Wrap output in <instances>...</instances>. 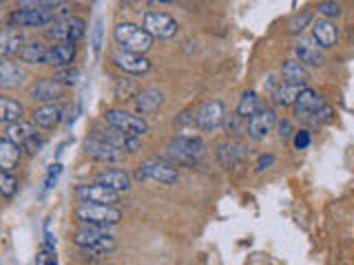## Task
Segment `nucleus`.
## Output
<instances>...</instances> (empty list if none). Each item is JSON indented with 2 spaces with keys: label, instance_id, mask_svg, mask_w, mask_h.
I'll return each instance as SVG.
<instances>
[{
  "label": "nucleus",
  "instance_id": "nucleus-37",
  "mask_svg": "<svg viewBox=\"0 0 354 265\" xmlns=\"http://www.w3.org/2000/svg\"><path fill=\"white\" fill-rule=\"evenodd\" d=\"M310 20H313V14H310V11H304V14H297V16L290 20V25H288V31H290V33H301V31L310 25Z\"/></svg>",
  "mask_w": 354,
  "mask_h": 265
},
{
  "label": "nucleus",
  "instance_id": "nucleus-27",
  "mask_svg": "<svg viewBox=\"0 0 354 265\" xmlns=\"http://www.w3.org/2000/svg\"><path fill=\"white\" fill-rule=\"evenodd\" d=\"M304 84H295V82H286L281 80L279 84L274 86V91H272V97H274V104H279V106H292L295 104V99L297 95L304 91Z\"/></svg>",
  "mask_w": 354,
  "mask_h": 265
},
{
  "label": "nucleus",
  "instance_id": "nucleus-19",
  "mask_svg": "<svg viewBox=\"0 0 354 265\" xmlns=\"http://www.w3.org/2000/svg\"><path fill=\"white\" fill-rule=\"evenodd\" d=\"M75 60V44L73 42H58L47 49L44 55V64L53 66V69H66Z\"/></svg>",
  "mask_w": 354,
  "mask_h": 265
},
{
  "label": "nucleus",
  "instance_id": "nucleus-4",
  "mask_svg": "<svg viewBox=\"0 0 354 265\" xmlns=\"http://www.w3.org/2000/svg\"><path fill=\"white\" fill-rule=\"evenodd\" d=\"M113 38L122 49L131 53H147L153 47L151 33L140 25H133V22H120L113 29Z\"/></svg>",
  "mask_w": 354,
  "mask_h": 265
},
{
  "label": "nucleus",
  "instance_id": "nucleus-1",
  "mask_svg": "<svg viewBox=\"0 0 354 265\" xmlns=\"http://www.w3.org/2000/svg\"><path fill=\"white\" fill-rule=\"evenodd\" d=\"M206 155V144L202 137L197 135H177L173 137L164 148L166 161H171L173 166H195L202 161Z\"/></svg>",
  "mask_w": 354,
  "mask_h": 265
},
{
  "label": "nucleus",
  "instance_id": "nucleus-39",
  "mask_svg": "<svg viewBox=\"0 0 354 265\" xmlns=\"http://www.w3.org/2000/svg\"><path fill=\"white\" fill-rule=\"evenodd\" d=\"M77 77H80V71H77V69H69V66H66V69H60L58 71L55 80H58L60 84H75Z\"/></svg>",
  "mask_w": 354,
  "mask_h": 265
},
{
  "label": "nucleus",
  "instance_id": "nucleus-45",
  "mask_svg": "<svg viewBox=\"0 0 354 265\" xmlns=\"http://www.w3.org/2000/svg\"><path fill=\"white\" fill-rule=\"evenodd\" d=\"M158 3H173V0H158Z\"/></svg>",
  "mask_w": 354,
  "mask_h": 265
},
{
  "label": "nucleus",
  "instance_id": "nucleus-14",
  "mask_svg": "<svg viewBox=\"0 0 354 265\" xmlns=\"http://www.w3.org/2000/svg\"><path fill=\"white\" fill-rule=\"evenodd\" d=\"M111 58H113L118 69L133 73V75H142V73H147L151 69V60L144 58L142 53H131V51L120 49V51H115L113 55H111Z\"/></svg>",
  "mask_w": 354,
  "mask_h": 265
},
{
  "label": "nucleus",
  "instance_id": "nucleus-6",
  "mask_svg": "<svg viewBox=\"0 0 354 265\" xmlns=\"http://www.w3.org/2000/svg\"><path fill=\"white\" fill-rule=\"evenodd\" d=\"M104 119H106L109 126L127 132V135H131V137H142L144 132L149 130V124L142 117L127 113V110H122V108H109L104 113Z\"/></svg>",
  "mask_w": 354,
  "mask_h": 265
},
{
  "label": "nucleus",
  "instance_id": "nucleus-46",
  "mask_svg": "<svg viewBox=\"0 0 354 265\" xmlns=\"http://www.w3.org/2000/svg\"><path fill=\"white\" fill-rule=\"evenodd\" d=\"M0 3H5V0H0Z\"/></svg>",
  "mask_w": 354,
  "mask_h": 265
},
{
  "label": "nucleus",
  "instance_id": "nucleus-12",
  "mask_svg": "<svg viewBox=\"0 0 354 265\" xmlns=\"http://www.w3.org/2000/svg\"><path fill=\"white\" fill-rule=\"evenodd\" d=\"M138 177L142 179V177H147V179H153V181H160V184H177V179H180V175H177V168L166 159H149L144 161L140 166V173Z\"/></svg>",
  "mask_w": 354,
  "mask_h": 265
},
{
  "label": "nucleus",
  "instance_id": "nucleus-29",
  "mask_svg": "<svg viewBox=\"0 0 354 265\" xmlns=\"http://www.w3.org/2000/svg\"><path fill=\"white\" fill-rule=\"evenodd\" d=\"M25 108L14 97H5L0 95V124H14V121L22 119Z\"/></svg>",
  "mask_w": 354,
  "mask_h": 265
},
{
  "label": "nucleus",
  "instance_id": "nucleus-44",
  "mask_svg": "<svg viewBox=\"0 0 354 265\" xmlns=\"http://www.w3.org/2000/svg\"><path fill=\"white\" fill-rule=\"evenodd\" d=\"M272 164H274V157H272V155H261L259 161H257V173L266 170V168H268V166H272Z\"/></svg>",
  "mask_w": 354,
  "mask_h": 265
},
{
  "label": "nucleus",
  "instance_id": "nucleus-21",
  "mask_svg": "<svg viewBox=\"0 0 354 265\" xmlns=\"http://www.w3.org/2000/svg\"><path fill=\"white\" fill-rule=\"evenodd\" d=\"M29 93L33 99H38V102L51 104L62 95V84L55 80V77H47V80H38L36 84H33Z\"/></svg>",
  "mask_w": 354,
  "mask_h": 265
},
{
  "label": "nucleus",
  "instance_id": "nucleus-30",
  "mask_svg": "<svg viewBox=\"0 0 354 265\" xmlns=\"http://www.w3.org/2000/svg\"><path fill=\"white\" fill-rule=\"evenodd\" d=\"M20 161V146H16L14 141L3 137L0 139V168L3 170H14Z\"/></svg>",
  "mask_w": 354,
  "mask_h": 265
},
{
  "label": "nucleus",
  "instance_id": "nucleus-36",
  "mask_svg": "<svg viewBox=\"0 0 354 265\" xmlns=\"http://www.w3.org/2000/svg\"><path fill=\"white\" fill-rule=\"evenodd\" d=\"M319 16L321 18H337L339 14H341V7H339V3H337V0H321V3H319Z\"/></svg>",
  "mask_w": 354,
  "mask_h": 265
},
{
  "label": "nucleus",
  "instance_id": "nucleus-26",
  "mask_svg": "<svg viewBox=\"0 0 354 265\" xmlns=\"http://www.w3.org/2000/svg\"><path fill=\"white\" fill-rule=\"evenodd\" d=\"M162 104H164V95L158 91V88H147V91H142L136 97V108H138L140 115H151Z\"/></svg>",
  "mask_w": 354,
  "mask_h": 265
},
{
  "label": "nucleus",
  "instance_id": "nucleus-15",
  "mask_svg": "<svg viewBox=\"0 0 354 265\" xmlns=\"http://www.w3.org/2000/svg\"><path fill=\"white\" fill-rule=\"evenodd\" d=\"M29 80V71L20 62L3 60L0 62V86L3 88H20Z\"/></svg>",
  "mask_w": 354,
  "mask_h": 265
},
{
  "label": "nucleus",
  "instance_id": "nucleus-13",
  "mask_svg": "<svg viewBox=\"0 0 354 265\" xmlns=\"http://www.w3.org/2000/svg\"><path fill=\"white\" fill-rule=\"evenodd\" d=\"M77 199H80L82 204H104V206H113L118 204L120 199V193L113 190V188H109L104 184H84V186H77L75 190Z\"/></svg>",
  "mask_w": 354,
  "mask_h": 265
},
{
  "label": "nucleus",
  "instance_id": "nucleus-24",
  "mask_svg": "<svg viewBox=\"0 0 354 265\" xmlns=\"http://www.w3.org/2000/svg\"><path fill=\"white\" fill-rule=\"evenodd\" d=\"M97 137L109 141V144H113V146L120 148V150H138V146H140L138 137H131V135H127V132H122V130H118L113 126L104 128Z\"/></svg>",
  "mask_w": 354,
  "mask_h": 265
},
{
  "label": "nucleus",
  "instance_id": "nucleus-7",
  "mask_svg": "<svg viewBox=\"0 0 354 265\" xmlns=\"http://www.w3.org/2000/svg\"><path fill=\"white\" fill-rule=\"evenodd\" d=\"M86 31V22L80 16H66L51 22L49 29V38H53L55 42H77Z\"/></svg>",
  "mask_w": 354,
  "mask_h": 265
},
{
  "label": "nucleus",
  "instance_id": "nucleus-17",
  "mask_svg": "<svg viewBox=\"0 0 354 265\" xmlns=\"http://www.w3.org/2000/svg\"><path fill=\"white\" fill-rule=\"evenodd\" d=\"M84 150H86L88 157H93L97 161H118V159L124 157V150L115 148L113 144H109V141L100 139V137L86 139L84 141Z\"/></svg>",
  "mask_w": 354,
  "mask_h": 265
},
{
  "label": "nucleus",
  "instance_id": "nucleus-32",
  "mask_svg": "<svg viewBox=\"0 0 354 265\" xmlns=\"http://www.w3.org/2000/svg\"><path fill=\"white\" fill-rule=\"evenodd\" d=\"M20 60L22 62H29V64H38V62H44V55H47V49H44V44L38 42V40H31V42H25L22 44V49L18 51Z\"/></svg>",
  "mask_w": 354,
  "mask_h": 265
},
{
  "label": "nucleus",
  "instance_id": "nucleus-20",
  "mask_svg": "<svg viewBox=\"0 0 354 265\" xmlns=\"http://www.w3.org/2000/svg\"><path fill=\"white\" fill-rule=\"evenodd\" d=\"M313 40L319 44L321 49H332L339 40V29L332 25V20L328 18H317L313 22Z\"/></svg>",
  "mask_w": 354,
  "mask_h": 265
},
{
  "label": "nucleus",
  "instance_id": "nucleus-43",
  "mask_svg": "<svg viewBox=\"0 0 354 265\" xmlns=\"http://www.w3.org/2000/svg\"><path fill=\"white\" fill-rule=\"evenodd\" d=\"M290 130H292L290 119H281V121H279V137H281V139H288V137L292 135Z\"/></svg>",
  "mask_w": 354,
  "mask_h": 265
},
{
  "label": "nucleus",
  "instance_id": "nucleus-11",
  "mask_svg": "<svg viewBox=\"0 0 354 265\" xmlns=\"http://www.w3.org/2000/svg\"><path fill=\"white\" fill-rule=\"evenodd\" d=\"M60 9H49V11H40V9H18L9 16V22L14 27H44L51 25V22L58 20Z\"/></svg>",
  "mask_w": 354,
  "mask_h": 265
},
{
  "label": "nucleus",
  "instance_id": "nucleus-23",
  "mask_svg": "<svg viewBox=\"0 0 354 265\" xmlns=\"http://www.w3.org/2000/svg\"><path fill=\"white\" fill-rule=\"evenodd\" d=\"M33 137H38L36 124H29V121L20 119V121H14V124H9V128H7V139H11L20 148H25Z\"/></svg>",
  "mask_w": 354,
  "mask_h": 265
},
{
  "label": "nucleus",
  "instance_id": "nucleus-34",
  "mask_svg": "<svg viewBox=\"0 0 354 265\" xmlns=\"http://www.w3.org/2000/svg\"><path fill=\"white\" fill-rule=\"evenodd\" d=\"M64 0H18L20 9H40V11H49V9H60Z\"/></svg>",
  "mask_w": 354,
  "mask_h": 265
},
{
  "label": "nucleus",
  "instance_id": "nucleus-38",
  "mask_svg": "<svg viewBox=\"0 0 354 265\" xmlns=\"http://www.w3.org/2000/svg\"><path fill=\"white\" fill-rule=\"evenodd\" d=\"M36 265H58V257H55V250L51 246L42 248L36 257Z\"/></svg>",
  "mask_w": 354,
  "mask_h": 265
},
{
  "label": "nucleus",
  "instance_id": "nucleus-16",
  "mask_svg": "<svg viewBox=\"0 0 354 265\" xmlns=\"http://www.w3.org/2000/svg\"><path fill=\"white\" fill-rule=\"evenodd\" d=\"M246 155H248L246 144H241L237 139H228L217 146V159L224 168H235V166H239L246 159Z\"/></svg>",
  "mask_w": 354,
  "mask_h": 265
},
{
  "label": "nucleus",
  "instance_id": "nucleus-18",
  "mask_svg": "<svg viewBox=\"0 0 354 265\" xmlns=\"http://www.w3.org/2000/svg\"><path fill=\"white\" fill-rule=\"evenodd\" d=\"M295 55L301 64H310V66H321L326 62L324 49L313 38H299L295 44Z\"/></svg>",
  "mask_w": 354,
  "mask_h": 265
},
{
  "label": "nucleus",
  "instance_id": "nucleus-22",
  "mask_svg": "<svg viewBox=\"0 0 354 265\" xmlns=\"http://www.w3.org/2000/svg\"><path fill=\"white\" fill-rule=\"evenodd\" d=\"M62 119V108L58 104H42L31 113V121L40 128H53L58 126Z\"/></svg>",
  "mask_w": 354,
  "mask_h": 265
},
{
  "label": "nucleus",
  "instance_id": "nucleus-8",
  "mask_svg": "<svg viewBox=\"0 0 354 265\" xmlns=\"http://www.w3.org/2000/svg\"><path fill=\"white\" fill-rule=\"evenodd\" d=\"M224 119H226V106L221 99H208L193 115V121L202 130H215L224 124Z\"/></svg>",
  "mask_w": 354,
  "mask_h": 265
},
{
  "label": "nucleus",
  "instance_id": "nucleus-42",
  "mask_svg": "<svg viewBox=\"0 0 354 265\" xmlns=\"http://www.w3.org/2000/svg\"><path fill=\"white\" fill-rule=\"evenodd\" d=\"M100 44H102V22H95V29H93V51L100 53Z\"/></svg>",
  "mask_w": 354,
  "mask_h": 265
},
{
  "label": "nucleus",
  "instance_id": "nucleus-2",
  "mask_svg": "<svg viewBox=\"0 0 354 265\" xmlns=\"http://www.w3.org/2000/svg\"><path fill=\"white\" fill-rule=\"evenodd\" d=\"M75 246L82 248L84 254L88 257H104L111 250L115 248V237L111 235L106 228H100V226H82L80 230L75 232Z\"/></svg>",
  "mask_w": 354,
  "mask_h": 265
},
{
  "label": "nucleus",
  "instance_id": "nucleus-25",
  "mask_svg": "<svg viewBox=\"0 0 354 265\" xmlns=\"http://www.w3.org/2000/svg\"><path fill=\"white\" fill-rule=\"evenodd\" d=\"M25 44V36L18 31V27L14 29H0V58H7V55H14L22 49Z\"/></svg>",
  "mask_w": 354,
  "mask_h": 265
},
{
  "label": "nucleus",
  "instance_id": "nucleus-10",
  "mask_svg": "<svg viewBox=\"0 0 354 265\" xmlns=\"http://www.w3.org/2000/svg\"><path fill=\"white\" fill-rule=\"evenodd\" d=\"M277 124V113H274V108L270 106H263L259 110H254V113L248 117L246 121V132H248V137L252 141H261L266 139V135L274 128Z\"/></svg>",
  "mask_w": 354,
  "mask_h": 265
},
{
  "label": "nucleus",
  "instance_id": "nucleus-33",
  "mask_svg": "<svg viewBox=\"0 0 354 265\" xmlns=\"http://www.w3.org/2000/svg\"><path fill=\"white\" fill-rule=\"evenodd\" d=\"M259 108H261V102H259L257 93H254V91H246V93L241 95V102L237 106V115L248 119L254 113V110H259Z\"/></svg>",
  "mask_w": 354,
  "mask_h": 265
},
{
  "label": "nucleus",
  "instance_id": "nucleus-9",
  "mask_svg": "<svg viewBox=\"0 0 354 265\" xmlns=\"http://www.w3.org/2000/svg\"><path fill=\"white\" fill-rule=\"evenodd\" d=\"M142 27L147 29L153 38L169 40L177 33V20L166 14V11H147Z\"/></svg>",
  "mask_w": 354,
  "mask_h": 265
},
{
  "label": "nucleus",
  "instance_id": "nucleus-35",
  "mask_svg": "<svg viewBox=\"0 0 354 265\" xmlns=\"http://www.w3.org/2000/svg\"><path fill=\"white\" fill-rule=\"evenodd\" d=\"M16 190H18L16 177L11 175L9 170H3V168H0V195L7 197V199H11V197L16 195Z\"/></svg>",
  "mask_w": 354,
  "mask_h": 265
},
{
  "label": "nucleus",
  "instance_id": "nucleus-3",
  "mask_svg": "<svg viewBox=\"0 0 354 265\" xmlns=\"http://www.w3.org/2000/svg\"><path fill=\"white\" fill-rule=\"evenodd\" d=\"M292 108L297 117L313 121V124H324V121L332 119V108L326 104V99L321 97L315 88H304V91L297 95Z\"/></svg>",
  "mask_w": 354,
  "mask_h": 265
},
{
  "label": "nucleus",
  "instance_id": "nucleus-28",
  "mask_svg": "<svg viewBox=\"0 0 354 265\" xmlns=\"http://www.w3.org/2000/svg\"><path fill=\"white\" fill-rule=\"evenodd\" d=\"M97 181L109 186V188H113V190H118V193H124V190H129V188H131V177H129V173L115 170V168L102 170V173L97 175Z\"/></svg>",
  "mask_w": 354,
  "mask_h": 265
},
{
  "label": "nucleus",
  "instance_id": "nucleus-5",
  "mask_svg": "<svg viewBox=\"0 0 354 265\" xmlns=\"http://www.w3.org/2000/svg\"><path fill=\"white\" fill-rule=\"evenodd\" d=\"M75 219L82 221L84 226H115L120 224L122 213L113 206H104V204H80L75 208Z\"/></svg>",
  "mask_w": 354,
  "mask_h": 265
},
{
  "label": "nucleus",
  "instance_id": "nucleus-40",
  "mask_svg": "<svg viewBox=\"0 0 354 265\" xmlns=\"http://www.w3.org/2000/svg\"><path fill=\"white\" fill-rule=\"evenodd\" d=\"M310 130L301 128V130H295V148L297 150H306L310 146Z\"/></svg>",
  "mask_w": 354,
  "mask_h": 265
},
{
  "label": "nucleus",
  "instance_id": "nucleus-41",
  "mask_svg": "<svg viewBox=\"0 0 354 265\" xmlns=\"http://www.w3.org/2000/svg\"><path fill=\"white\" fill-rule=\"evenodd\" d=\"M60 173H62V166H60V164L49 166L47 179H44V188H53V184H55V179H58V177H60Z\"/></svg>",
  "mask_w": 354,
  "mask_h": 265
},
{
  "label": "nucleus",
  "instance_id": "nucleus-31",
  "mask_svg": "<svg viewBox=\"0 0 354 265\" xmlns=\"http://www.w3.org/2000/svg\"><path fill=\"white\" fill-rule=\"evenodd\" d=\"M281 77L286 82H295V84H306L308 82V71L306 64L299 60H286L281 66Z\"/></svg>",
  "mask_w": 354,
  "mask_h": 265
}]
</instances>
